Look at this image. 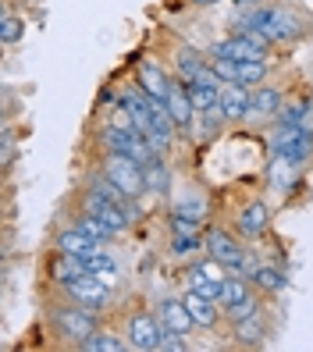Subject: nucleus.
<instances>
[{
    "label": "nucleus",
    "mask_w": 313,
    "mask_h": 352,
    "mask_svg": "<svg viewBox=\"0 0 313 352\" xmlns=\"http://www.w3.org/2000/svg\"><path fill=\"white\" fill-rule=\"evenodd\" d=\"M82 260H86V271H89V274H103V271H114V274H118L114 256H111V253H103V250H93V253L82 256Z\"/></svg>",
    "instance_id": "obj_28"
},
{
    "label": "nucleus",
    "mask_w": 313,
    "mask_h": 352,
    "mask_svg": "<svg viewBox=\"0 0 313 352\" xmlns=\"http://www.w3.org/2000/svg\"><path fill=\"white\" fill-rule=\"evenodd\" d=\"M235 338H239V345H246V349H260V345L267 342V324L260 320V314L239 320V324H235Z\"/></svg>",
    "instance_id": "obj_18"
},
{
    "label": "nucleus",
    "mask_w": 313,
    "mask_h": 352,
    "mask_svg": "<svg viewBox=\"0 0 313 352\" xmlns=\"http://www.w3.org/2000/svg\"><path fill=\"white\" fill-rule=\"evenodd\" d=\"M253 285L260 288V292H267V296H278V292H285V274L274 271V267H257Z\"/></svg>",
    "instance_id": "obj_23"
},
{
    "label": "nucleus",
    "mask_w": 313,
    "mask_h": 352,
    "mask_svg": "<svg viewBox=\"0 0 313 352\" xmlns=\"http://www.w3.org/2000/svg\"><path fill=\"white\" fill-rule=\"evenodd\" d=\"M82 274H89V271H86V260H82V256H72V253H57V260L50 263V281H54V285H61V288L75 285Z\"/></svg>",
    "instance_id": "obj_14"
},
{
    "label": "nucleus",
    "mask_w": 313,
    "mask_h": 352,
    "mask_svg": "<svg viewBox=\"0 0 313 352\" xmlns=\"http://www.w3.org/2000/svg\"><path fill=\"white\" fill-rule=\"evenodd\" d=\"M139 86L150 93L153 100H168V93H171V78L164 75L157 65H139Z\"/></svg>",
    "instance_id": "obj_16"
},
{
    "label": "nucleus",
    "mask_w": 313,
    "mask_h": 352,
    "mask_svg": "<svg viewBox=\"0 0 313 352\" xmlns=\"http://www.w3.org/2000/svg\"><path fill=\"white\" fill-rule=\"evenodd\" d=\"M168 111L175 118V125L178 129H189L193 125V118H196V107H193V100H189V86H185V78H171V93H168Z\"/></svg>",
    "instance_id": "obj_10"
},
{
    "label": "nucleus",
    "mask_w": 313,
    "mask_h": 352,
    "mask_svg": "<svg viewBox=\"0 0 313 352\" xmlns=\"http://www.w3.org/2000/svg\"><path fill=\"white\" fill-rule=\"evenodd\" d=\"M263 78H267L263 60H239V86H257Z\"/></svg>",
    "instance_id": "obj_27"
},
{
    "label": "nucleus",
    "mask_w": 313,
    "mask_h": 352,
    "mask_svg": "<svg viewBox=\"0 0 313 352\" xmlns=\"http://www.w3.org/2000/svg\"><path fill=\"white\" fill-rule=\"evenodd\" d=\"M249 111H253V96H249L246 86H239V82H228V86H221V103H217V114L235 121V118H246Z\"/></svg>",
    "instance_id": "obj_8"
},
{
    "label": "nucleus",
    "mask_w": 313,
    "mask_h": 352,
    "mask_svg": "<svg viewBox=\"0 0 313 352\" xmlns=\"http://www.w3.org/2000/svg\"><path fill=\"white\" fill-rule=\"evenodd\" d=\"M82 206H86V214H93L96 221L107 224V232H111V235H121L125 228L136 221V206H132V199H129V203H121V199L103 196L100 189H89L86 196H82Z\"/></svg>",
    "instance_id": "obj_1"
},
{
    "label": "nucleus",
    "mask_w": 313,
    "mask_h": 352,
    "mask_svg": "<svg viewBox=\"0 0 313 352\" xmlns=\"http://www.w3.org/2000/svg\"><path fill=\"white\" fill-rule=\"evenodd\" d=\"M257 314H260V302H257L253 296L224 309V317H228V320H235V324H239V320H246V317H257Z\"/></svg>",
    "instance_id": "obj_29"
},
{
    "label": "nucleus",
    "mask_w": 313,
    "mask_h": 352,
    "mask_svg": "<svg viewBox=\"0 0 313 352\" xmlns=\"http://www.w3.org/2000/svg\"><path fill=\"white\" fill-rule=\"evenodd\" d=\"M214 54L232 57V60H263L267 47L257 43V39H249V36H242V32H235V39H224V43H217Z\"/></svg>",
    "instance_id": "obj_11"
},
{
    "label": "nucleus",
    "mask_w": 313,
    "mask_h": 352,
    "mask_svg": "<svg viewBox=\"0 0 313 352\" xmlns=\"http://www.w3.org/2000/svg\"><path fill=\"white\" fill-rule=\"evenodd\" d=\"M185 86H189V100H193L196 114H214L217 111V103H221L217 86H203V82H185Z\"/></svg>",
    "instance_id": "obj_19"
},
{
    "label": "nucleus",
    "mask_w": 313,
    "mask_h": 352,
    "mask_svg": "<svg viewBox=\"0 0 313 352\" xmlns=\"http://www.w3.org/2000/svg\"><path fill=\"white\" fill-rule=\"evenodd\" d=\"M211 65H214V72H217V75H221L224 82H239V60L214 54V57H211Z\"/></svg>",
    "instance_id": "obj_30"
},
{
    "label": "nucleus",
    "mask_w": 313,
    "mask_h": 352,
    "mask_svg": "<svg viewBox=\"0 0 313 352\" xmlns=\"http://www.w3.org/2000/svg\"><path fill=\"white\" fill-rule=\"evenodd\" d=\"M199 224H203V221H193V217L171 214V232H175V235H199Z\"/></svg>",
    "instance_id": "obj_34"
},
{
    "label": "nucleus",
    "mask_w": 313,
    "mask_h": 352,
    "mask_svg": "<svg viewBox=\"0 0 313 352\" xmlns=\"http://www.w3.org/2000/svg\"><path fill=\"white\" fill-rule=\"evenodd\" d=\"M246 25L260 29L270 43H274V39H296V36L303 32L299 14H292V11H285V8H257L253 14L246 18Z\"/></svg>",
    "instance_id": "obj_3"
},
{
    "label": "nucleus",
    "mask_w": 313,
    "mask_h": 352,
    "mask_svg": "<svg viewBox=\"0 0 313 352\" xmlns=\"http://www.w3.org/2000/svg\"><path fill=\"white\" fill-rule=\"evenodd\" d=\"M193 4H217V0H193Z\"/></svg>",
    "instance_id": "obj_36"
},
{
    "label": "nucleus",
    "mask_w": 313,
    "mask_h": 352,
    "mask_svg": "<svg viewBox=\"0 0 313 352\" xmlns=\"http://www.w3.org/2000/svg\"><path fill=\"white\" fill-rule=\"evenodd\" d=\"M203 250H206V256H214L221 267H228V271H242V263H246L242 245L235 242V235H228L224 228H206Z\"/></svg>",
    "instance_id": "obj_6"
},
{
    "label": "nucleus",
    "mask_w": 313,
    "mask_h": 352,
    "mask_svg": "<svg viewBox=\"0 0 313 352\" xmlns=\"http://www.w3.org/2000/svg\"><path fill=\"white\" fill-rule=\"evenodd\" d=\"M171 250H175L178 256H189V253L203 250V239H199V235H175V239H171Z\"/></svg>",
    "instance_id": "obj_32"
},
{
    "label": "nucleus",
    "mask_w": 313,
    "mask_h": 352,
    "mask_svg": "<svg viewBox=\"0 0 313 352\" xmlns=\"http://www.w3.org/2000/svg\"><path fill=\"white\" fill-rule=\"evenodd\" d=\"M22 32H25L22 18L8 14V18H4V29H0V39H4V43H18V39H22Z\"/></svg>",
    "instance_id": "obj_33"
},
{
    "label": "nucleus",
    "mask_w": 313,
    "mask_h": 352,
    "mask_svg": "<svg viewBox=\"0 0 313 352\" xmlns=\"http://www.w3.org/2000/svg\"><path fill=\"white\" fill-rule=\"evenodd\" d=\"M242 299H249L246 278H224V281H221V306L228 309V306H235V302H242Z\"/></svg>",
    "instance_id": "obj_24"
},
{
    "label": "nucleus",
    "mask_w": 313,
    "mask_h": 352,
    "mask_svg": "<svg viewBox=\"0 0 313 352\" xmlns=\"http://www.w3.org/2000/svg\"><path fill=\"white\" fill-rule=\"evenodd\" d=\"M182 338H185V335H178V331H168V327H164V335H160L157 349H160V352H182V349H185Z\"/></svg>",
    "instance_id": "obj_35"
},
{
    "label": "nucleus",
    "mask_w": 313,
    "mask_h": 352,
    "mask_svg": "<svg viewBox=\"0 0 313 352\" xmlns=\"http://www.w3.org/2000/svg\"><path fill=\"white\" fill-rule=\"evenodd\" d=\"M103 175H107L118 189L129 196V199H139L146 192V182H142V164L129 153H111L103 160Z\"/></svg>",
    "instance_id": "obj_4"
},
{
    "label": "nucleus",
    "mask_w": 313,
    "mask_h": 352,
    "mask_svg": "<svg viewBox=\"0 0 313 352\" xmlns=\"http://www.w3.org/2000/svg\"><path fill=\"white\" fill-rule=\"evenodd\" d=\"M249 96H253V111L263 114V118H274V114L281 111V93L270 89V86H257Z\"/></svg>",
    "instance_id": "obj_21"
},
{
    "label": "nucleus",
    "mask_w": 313,
    "mask_h": 352,
    "mask_svg": "<svg viewBox=\"0 0 313 352\" xmlns=\"http://www.w3.org/2000/svg\"><path fill=\"white\" fill-rule=\"evenodd\" d=\"M160 335H164V327H160L150 314H136V317L129 320V345H132V349H139V352L157 349Z\"/></svg>",
    "instance_id": "obj_9"
},
{
    "label": "nucleus",
    "mask_w": 313,
    "mask_h": 352,
    "mask_svg": "<svg viewBox=\"0 0 313 352\" xmlns=\"http://www.w3.org/2000/svg\"><path fill=\"white\" fill-rule=\"evenodd\" d=\"M82 349H86V352H118V349H125V342L114 338L111 331H100V327H96L93 335L82 342Z\"/></svg>",
    "instance_id": "obj_25"
},
{
    "label": "nucleus",
    "mask_w": 313,
    "mask_h": 352,
    "mask_svg": "<svg viewBox=\"0 0 313 352\" xmlns=\"http://www.w3.org/2000/svg\"><path fill=\"white\" fill-rule=\"evenodd\" d=\"M221 281H224V278H214V274H206L203 267H196V271L189 274V285H193V292H199V296H206V299H214V302H221Z\"/></svg>",
    "instance_id": "obj_22"
},
{
    "label": "nucleus",
    "mask_w": 313,
    "mask_h": 352,
    "mask_svg": "<svg viewBox=\"0 0 313 352\" xmlns=\"http://www.w3.org/2000/svg\"><path fill=\"white\" fill-rule=\"evenodd\" d=\"M270 146H274L278 157L306 164L310 153H313V132L299 129V125H281V121H278V132H274V139H270Z\"/></svg>",
    "instance_id": "obj_5"
},
{
    "label": "nucleus",
    "mask_w": 313,
    "mask_h": 352,
    "mask_svg": "<svg viewBox=\"0 0 313 352\" xmlns=\"http://www.w3.org/2000/svg\"><path fill=\"white\" fill-rule=\"evenodd\" d=\"M100 250V242H93L86 232H78V228H68V232L57 235V253H72V256H86Z\"/></svg>",
    "instance_id": "obj_17"
},
{
    "label": "nucleus",
    "mask_w": 313,
    "mask_h": 352,
    "mask_svg": "<svg viewBox=\"0 0 313 352\" xmlns=\"http://www.w3.org/2000/svg\"><path fill=\"white\" fill-rule=\"evenodd\" d=\"M203 65H206V60H203V57H196L193 50H182V54H178V72H182V78H185V82H189Z\"/></svg>",
    "instance_id": "obj_31"
},
{
    "label": "nucleus",
    "mask_w": 313,
    "mask_h": 352,
    "mask_svg": "<svg viewBox=\"0 0 313 352\" xmlns=\"http://www.w3.org/2000/svg\"><path fill=\"white\" fill-rule=\"evenodd\" d=\"M239 235H246V239H260L263 232H267V224H270V210H267V203H246L242 206V214H239Z\"/></svg>",
    "instance_id": "obj_12"
},
{
    "label": "nucleus",
    "mask_w": 313,
    "mask_h": 352,
    "mask_svg": "<svg viewBox=\"0 0 313 352\" xmlns=\"http://www.w3.org/2000/svg\"><path fill=\"white\" fill-rule=\"evenodd\" d=\"M239 4H249V0H239Z\"/></svg>",
    "instance_id": "obj_37"
},
{
    "label": "nucleus",
    "mask_w": 313,
    "mask_h": 352,
    "mask_svg": "<svg viewBox=\"0 0 313 352\" xmlns=\"http://www.w3.org/2000/svg\"><path fill=\"white\" fill-rule=\"evenodd\" d=\"M157 314H160V327H168V331H178V335H189V331L196 327L193 314H189V309H185V302H182V299H164Z\"/></svg>",
    "instance_id": "obj_13"
},
{
    "label": "nucleus",
    "mask_w": 313,
    "mask_h": 352,
    "mask_svg": "<svg viewBox=\"0 0 313 352\" xmlns=\"http://www.w3.org/2000/svg\"><path fill=\"white\" fill-rule=\"evenodd\" d=\"M50 320H54V331L65 342H75V345H82L93 331H96V314L93 309H86V306H54L50 309Z\"/></svg>",
    "instance_id": "obj_2"
},
{
    "label": "nucleus",
    "mask_w": 313,
    "mask_h": 352,
    "mask_svg": "<svg viewBox=\"0 0 313 352\" xmlns=\"http://www.w3.org/2000/svg\"><path fill=\"white\" fill-rule=\"evenodd\" d=\"M185 309H189V314H193V320H196V327H214L217 324V317H221V302H214V299H206V296H199V292H193V288H189V292H185Z\"/></svg>",
    "instance_id": "obj_15"
},
{
    "label": "nucleus",
    "mask_w": 313,
    "mask_h": 352,
    "mask_svg": "<svg viewBox=\"0 0 313 352\" xmlns=\"http://www.w3.org/2000/svg\"><path fill=\"white\" fill-rule=\"evenodd\" d=\"M65 292L72 296V302H78V306H86V309H93V314H100L103 306H107V296H111V285H103L96 274H82L75 285H68Z\"/></svg>",
    "instance_id": "obj_7"
},
{
    "label": "nucleus",
    "mask_w": 313,
    "mask_h": 352,
    "mask_svg": "<svg viewBox=\"0 0 313 352\" xmlns=\"http://www.w3.org/2000/svg\"><path fill=\"white\" fill-rule=\"evenodd\" d=\"M142 182H146V192H153V196H164V192H168L171 175H168V168L160 164V157H153V160L142 164Z\"/></svg>",
    "instance_id": "obj_20"
},
{
    "label": "nucleus",
    "mask_w": 313,
    "mask_h": 352,
    "mask_svg": "<svg viewBox=\"0 0 313 352\" xmlns=\"http://www.w3.org/2000/svg\"><path fill=\"white\" fill-rule=\"evenodd\" d=\"M171 214H182V217H193V221H203L206 217V199L203 196H185L171 206Z\"/></svg>",
    "instance_id": "obj_26"
}]
</instances>
